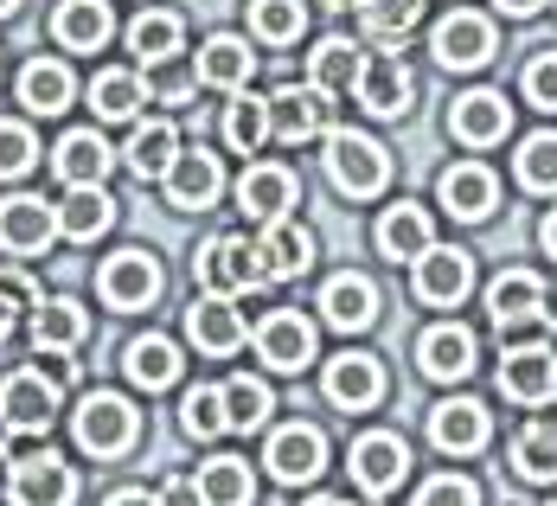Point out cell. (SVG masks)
<instances>
[{"label": "cell", "instance_id": "cell-1", "mask_svg": "<svg viewBox=\"0 0 557 506\" xmlns=\"http://www.w3.org/2000/svg\"><path fill=\"white\" fill-rule=\"evenodd\" d=\"M135 430H141V410L115 392H90L71 417V436H77L84 455H122L135 443Z\"/></svg>", "mask_w": 557, "mask_h": 506}, {"label": "cell", "instance_id": "cell-2", "mask_svg": "<svg viewBox=\"0 0 557 506\" xmlns=\"http://www.w3.org/2000/svg\"><path fill=\"white\" fill-rule=\"evenodd\" d=\"M193 270H199V288L206 295H250V288H263V270H257V244L250 237H237V231H219V237H206V250L193 257Z\"/></svg>", "mask_w": 557, "mask_h": 506}, {"label": "cell", "instance_id": "cell-3", "mask_svg": "<svg viewBox=\"0 0 557 506\" xmlns=\"http://www.w3.org/2000/svg\"><path fill=\"white\" fill-rule=\"evenodd\" d=\"M327 173H334L339 193L372 199V193H385V180H391V155L372 141V135L334 128V135H327Z\"/></svg>", "mask_w": 557, "mask_h": 506}, {"label": "cell", "instance_id": "cell-4", "mask_svg": "<svg viewBox=\"0 0 557 506\" xmlns=\"http://www.w3.org/2000/svg\"><path fill=\"white\" fill-rule=\"evenodd\" d=\"M270 135L301 148V141H327L334 135V103L321 84H282L270 97Z\"/></svg>", "mask_w": 557, "mask_h": 506}, {"label": "cell", "instance_id": "cell-5", "mask_svg": "<svg viewBox=\"0 0 557 506\" xmlns=\"http://www.w3.org/2000/svg\"><path fill=\"white\" fill-rule=\"evenodd\" d=\"M58 417V379L46 372H7L0 379V423L7 436H46Z\"/></svg>", "mask_w": 557, "mask_h": 506}, {"label": "cell", "instance_id": "cell-6", "mask_svg": "<svg viewBox=\"0 0 557 506\" xmlns=\"http://www.w3.org/2000/svg\"><path fill=\"white\" fill-rule=\"evenodd\" d=\"M7 501H13V506H71V501H77V474H71V468H64L52 449L13 455Z\"/></svg>", "mask_w": 557, "mask_h": 506}, {"label": "cell", "instance_id": "cell-7", "mask_svg": "<svg viewBox=\"0 0 557 506\" xmlns=\"http://www.w3.org/2000/svg\"><path fill=\"white\" fill-rule=\"evenodd\" d=\"M97 295L110 301L115 314H135V308H148L161 295V263L148 250H115L110 263L97 270Z\"/></svg>", "mask_w": 557, "mask_h": 506}, {"label": "cell", "instance_id": "cell-8", "mask_svg": "<svg viewBox=\"0 0 557 506\" xmlns=\"http://www.w3.org/2000/svg\"><path fill=\"white\" fill-rule=\"evenodd\" d=\"M487 314H494L500 334H512V328H552L545 282L532 276V270H506V276L487 288Z\"/></svg>", "mask_w": 557, "mask_h": 506}, {"label": "cell", "instance_id": "cell-9", "mask_svg": "<svg viewBox=\"0 0 557 506\" xmlns=\"http://www.w3.org/2000/svg\"><path fill=\"white\" fill-rule=\"evenodd\" d=\"M263 461H270L276 481L301 488V481H314V474L327 468V436H321L314 423H282L276 436H270V449H263Z\"/></svg>", "mask_w": 557, "mask_h": 506}, {"label": "cell", "instance_id": "cell-10", "mask_svg": "<svg viewBox=\"0 0 557 506\" xmlns=\"http://www.w3.org/2000/svg\"><path fill=\"white\" fill-rule=\"evenodd\" d=\"M257 359L270 372H301L314 359V321H301L295 308H276L257 321Z\"/></svg>", "mask_w": 557, "mask_h": 506}, {"label": "cell", "instance_id": "cell-11", "mask_svg": "<svg viewBox=\"0 0 557 506\" xmlns=\"http://www.w3.org/2000/svg\"><path fill=\"white\" fill-rule=\"evenodd\" d=\"M52 237H58V206L33 199V193L0 199V250H13V257H39Z\"/></svg>", "mask_w": 557, "mask_h": 506}, {"label": "cell", "instance_id": "cell-12", "mask_svg": "<svg viewBox=\"0 0 557 506\" xmlns=\"http://www.w3.org/2000/svg\"><path fill=\"white\" fill-rule=\"evenodd\" d=\"M430 52H436V64H448V71L487 64V58H494V20H481V13H448V20H436V33H430Z\"/></svg>", "mask_w": 557, "mask_h": 506}, {"label": "cell", "instance_id": "cell-13", "mask_svg": "<svg viewBox=\"0 0 557 506\" xmlns=\"http://www.w3.org/2000/svg\"><path fill=\"white\" fill-rule=\"evenodd\" d=\"M352 97H359V103H366L372 115H410V97H417V84H410L404 58H391V52H366V64H359V84H352Z\"/></svg>", "mask_w": 557, "mask_h": 506}, {"label": "cell", "instance_id": "cell-14", "mask_svg": "<svg viewBox=\"0 0 557 506\" xmlns=\"http://www.w3.org/2000/svg\"><path fill=\"white\" fill-rule=\"evenodd\" d=\"M257 270H263V282H295L308 276V263H314V237L301 225H288V219H276V225H257Z\"/></svg>", "mask_w": 557, "mask_h": 506}, {"label": "cell", "instance_id": "cell-15", "mask_svg": "<svg viewBox=\"0 0 557 506\" xmlns=\"http://www.w3.org/2000/svg\"><path fill=\"white\" fill-rule=\"evenodd\" d=\"M352 481L366 488V494H391L404 474H410V449H404V436H391V430H372V436H359L352 443Z\"/></svg>", "mask_w": 557, "mask_h": 506}, {"label": "cell", "instance_id": "cell-16", "mask_svg": "<svg viewBox=\"0 0 557 506\" xmlns=\"http://www.w3.org/2000/svg\"><path fill=\"white\" fill-rule=\"evenodd\" d=\"M417 301H430V308H455L461 295H468V282H474V263H468V250H448V244H430L423 257H417Z\"/></svg>", "mask_w": 557, "mask_h": 506}, {"label": "cell", "instance_id": "cell-17", "mask_svg": "<svg viewBox=\"0 0 557 506\" xmlns=\"http://www.w3.org/2000/svg\"><path fill=\"white\" fill-rule=\"evenodd\" d=\"M237 206H244L250 225H276V219H288V206H295V173L276 168V161L244 168V180H237Z\"/></svg>", "mask_w": 557, "mask_h": 506}, {"label": "cell", "instance_id": "cell-18", "mask_svg": "<svg viewBox=\"0 0 557 506\" xmlns=\"http://www.w3.org/2000/svg\"><path fill=\"white\" fill-rule=\"evenodd\" d=\"M500 392L512 404H545V397H557V346H512L500 359Z\"/></svg>", "mask_w": 557, "mask_h": 506}, {"label": "cell", "instance_id": "cell-19", "mask_svg": "<svg viewBox=\"0 0 557 506\" xmlns=\"http://www.w3.org/2000/svg\"><path fill=\"white\" fill-rule=\"evenodd\" d=\"M448 128H455V141H468V148H494V141H506V128H512V110H506L500 90H468V97H455Z\"/></svg>", "mask_w": 557, "mask_h": 506}, {"label": "cell", "instance_id": "cell-20", "mask_svg": "<svg viewBox=\"0 0 557 506\" xmlns=\"http://www.w3.org/2000/svg\"><path fill=\"white\" fill-rule=\"evenodd\" d=\"M430 443L443 455H474L487 449V404H474V397H448L430 410Z\"/></svg>", "mask_w": 557, "mask_h": 506}, {"label": "cell", "instance_id": "cell-21", "mask_svg": "<svg viewBox=\"0 0 557 506\" xmlns=\"http://www.w3.org/2000/svg\"><path fill=\"white\" fill-rule=\"evenodd\" d=\"M186 340H193L199 353H212V359L237 353V346H244V314L231 308V295H199V301L186 308Z\"/></svg>", "mask_w": 557, "mask_h": 506}, {"label": "cell", "instance_id": "cell-22", "mask_svg": "<svg viewBox=\"0 0 557 506\" xmlns=\"http://www.w3.org/2000/svg\"><path fill=\"white\" fill-rule=\"evenodd\" d=\"M224 173H219V155H206V148H180V161L168 168V206L180 212H206L212 199H219Z\"/></svg>", "mask_w": 557, "mask_h": 506}, {"label": "cell", "instance_id": "cell-23", "mask_svg": "<svg viewBox=\"0 0 557 506\" xmlns=\"http://www.w3.org/2000/svg\"><path fill=\"white\" fill-rule=\"evenodd\" d=\"M321 385H327V397H334L339 410H372L385 397V372H379L372 353H339V359H327Z\"/></svg>", "mask_w": 557, "mask_h": 506}, {"label": "cell", "instance_id": "cell-24", "mask_svg": "<svg viewBox=\"0 0 557 506\" xmlns=\"http://www.w3.org/2000/svg\"><path fill=\"white\" fill-rule=\"evenodd\" d=\"M110 168H115V155H110V141H103L97 128H71V135L52 148V173L64 180V186H103Z\"/></svg>", "mask_w": 557, "mask_h": 506}, {"label": "cell", "instance_id": "cell-25", "mask_svg": "<svg viewBox=\"0 0 557 506\" xmlns=\"http://www.w3.org/2000/svg\"><path fill=\"white\" fill-rule=\"evenodd\" d=\"M417 366H423V379H436V385L468 379V372H474V334H468V328H455V321L430 328V334L417 340Z\"/></svg>", "mask_w": 557, "mask_h": 506}, {"label": "cell", "instance_id": "cell-26", "mask_svg": "<svg viewBox=\"0 0 557 506\" xmlns=\"http://www.w3.org/2000/svg\"><path fill=\"white\" fill-rule=\"evenodd\" d=\"M122 161H128V173H135V180H168V168L180 161V128H173L168 115L135 122V135H128Z\"/></svg>", "mask_w": 557, "mask_h": 506}, {"label": "cell", "instance_id": "cell-27", "mask_svg": "<svg viewBox=\"0 0 557 506\" xmlns=\"http://www.w3.org/2000/svg\"><path fill=\"white\" fill-rule=\"evenodd\" d=\"M110 26L115 20L103 0H58V13H52V39L64 52H103Z\"/></svg>", "mask_w": 557, "mask_h": 506}, {"label": "cell", "instance_id": "cell-28", "mask_svg": "<svg viewBox=\"0 0 557 506\" xmlns=\"http://www.w3.org/2000/svg\"><path fill=\"white\" fill-rule=\"evenodd\" d=\"M321 314L334 321V328H346V334H359V328H372L379 321V288H372V276H334L327 288H321Z\"/></svg>", "mask_w": 557, "mask_h": 506}, {"label": "cell", "instance_id": "cell-29", "mask_svg": "<svg viewBox=\"0 0 557 506\" xmlns=\"http://www.w3.org/2000/svg\"><path fill=\"white\" fill-rule=\"evenodd\" d=\"M430 244H436V225H430L423 206H410V199L385 206V219H379V250H385V257H397V263L410 257V263H417Z\"/></svg>", "mask_w": 557, "mask_h": 506}, {"label": "cell", "instance_id": "cell-30", "mask_svg": "<svg viewBox=\"0 0 557 506\" xmlns=\"http://www.w3.org/2000/svg\"><path fill=\"white\" fill-rule=\"evenodd\" d=\"M443 206L455 212V219H487L494 212V199H500V180L481 168V161H461V168H448L443 173Z\"/></svg>", "mask_w": 557, "mask_h": 506}, {"label": "cell", "instance_id": "cell-31", "mask_svg": "<svg viewBox=\"0 0 557 506\" xmlns=\"http://www.w3.org/2000/svg\"><path fill=\"white\" fill-rule=\"evenodd\" d=\"M250 71H257V52L237 33H212L199 46V84H212V90H244Z\"/></svg>", "mask_w": 557, "mask_h": 506}, {"label": "cell", "instance_id": "cell-32", "mask_svg": "<svg viewBox=\"0 0 557 506\" xmlns=\"http://www.w3.org/2000/svg\"><path fill=\"white\" fill-rule=\"evenodd\" d=\"M110 225H115V199L103 186H71V199L58 206V237H71V244H97Z\"/></svg>", "mask_w": 557, "mask_h": 506}, {"label": "cell", "instance_id": "cell-33", "mask_svg": "<svg viewBox=\"0 0 557 506\" xmlns=\"http://www.w3.org/2000/svg\"><path fill=\"white\" fill-rule=\"evenodd\" d=\"M84 334H90V314L71 295H52L33 308V346L39 353H71V346H84Z\"/></svg>", "mask_w": 557, "mask_h": 506}, {"label": "cell", "instance_id": "cell-34", "mask_svg": "<svg viewBox=\"0 0 557 506\" xmlns=\"http://www.w3.org/2000/svg\"><path fill=\"white\" fill-rule=\"evenodd\" d=\"M71 97H77V77H71L58 58H33V64L20 71V103H26L33 115L71 110Z\"/></svg>", "mask_w": 557, "mask_h": 506}, {"label": "cell", "instance_id": "cell-35", "mask_svg": "<svg viewBox=\"0 0 557 506\" xmlns=\"http://www.w3.org/2000/svg\"><path fill=\"white\" fill-rule=\"evenodd\" d=\"M122 372L141 385V392H168L173 379H180V346L161 334L148 340H128V353H122Z\"/></svg>", "mask_w": 557, "mask_h": 506}, {"label": "cell", "instance_id": "cell-36", "mask_svg": "<svg viewBox=\"0 0 557 506\" xmlns=\"http://www.w3.org/2000/svg\"><path fill=\"white\" fill-rule=\"evenodd\" d=\"M512 468H519L525 481H557V410H539V417L519 430Z\"/></svg>", "mask_w": 557, "mask_h": 506}, {"label": "cell", "instance_id": "cell-37", "mask_svg": "<svg viewBox=\"0 0 557 506\" xmlns=\"http://www.w3.org/2000/svg\"><path fill=\"white\" fill-rule=\"evenodd\" d=\"M141 103H148V84L135 71H97L90 77V110L103 115V122H135Z\"/></svg>", "mask_w": 557, "mask_h": 506}, {"label": "cell", "instance_id": "cell-38", "mask_svg": "<svg viewBox=\"0 0 557 506\" xmlns=\"http://www.w3.org/2000/svg\"><path fill=\"white\" fill-rule=\"evenodd\" d=\"M199 494H206V506H250L257 501L250 461H237V455H212V461L199 468Z\"/></svg>", "mask_w": 557, "mask_h": 506}, {"label": "cell", "instance_id": "cell-39", "mask_svg": "<svg viewBox=\"0 0 557 506\" xmlns=\"http://www.w3.org/2000/svg\"><path fill=\"white\" fill-rule=\"evenodd\" d=\"M180 13H141L135 26H128V52L141 58V64H168L180 52Z\"/></svg>", "mask_w": 557, "mask_h": 506}, {"label": "cell", "instance_id": "cell-40", "mask_svg": "<svg viewBox=\"0 0 557 506\" xmlns=\"http://www.w3.org/2000/svg\"><path fill=\"white\" fill-rule=\"evenodd\" d=\"M359 64H366V52H359L352 39H321V46H314V77H308V84H321L327 97H334V90H352V84H359Z\"/></svg>", "mask_w": 557, "mask_h": 506}, {"label": "cell", "instance_id": "cell-41", "mask_svg": "<svg viewBox=\"0 0 557 506\" xmlns=\"http://www.w3.org/2000/svg\"><path fill=\"white\" fill-rule=\"evenodd\" d=\"M224 141H231L237 155H257V148L270 141V97H237V103L224 110Z\"/></svg>", "mask_w": 557, "mask_h": 506}, {"label": "cell", "instance_id": "cell-42", "mask_svg": "<svg viewBox=\"0 0 557 506\" xmlns=\"http://www.w3.org/2000/svg\"><path fill=\"white\" fill-rule=\"evenodd\" d=\"M417 20H423V0H359V26H366V39H379V46L404 39Z\"/></svg>", "mask_w": 557, "mask_h": 506}, {"label": "cell", "instance_id": "cell-43", "mask_svg": "<svg viewBox=\"0 0 557 506\" xmlns=\"http://www.w3.org/2000/svg\"><path fill=\"white\" fill-rule=\"evenodd\" d=\"M301 26H308V7L301 0H250V33L257 39L288 46V39H301Z\"/></svg>", "mask_w": 557, "mask_h": 506}, {"label": "cell", "instance_id": "cell-44", "mask_svg": "<svg viewBox=\"0 0 557 506\" xmlns=\"http://www.w3.org/2000/svg\"><path fill=\"white\" fill-rule=\"evenodd\" d=\"M180 430L186 436H219V430H231V410H224V385H199V392H186V404H180Z\"/></svg>", "mask_w": 557, "mask_h": 506}, {"label": "cell", "instance_id": "cell-45", "mask_svg": "<svg viewBox=\"0 0 557 506\" xmlns=\"http://www.w3.org/2000/svg\"><path fill=\"white\" fill-rule=\"evenodd\" d=\"M224 410H231V430H257V423H270L276 397H270L263 379H231L224 385Z\"/></svg>", "mask_w": 557, "mask_h": 506}, {"label": "cell", "instance_id": "cell-46", "mask_svg": "<svg viewBox=\"0 0 557 506\" xmlns=\"http://www.w3.org/2000/svg\"><path fill=\"white\" fill-rule=\"evenodd\" d=\"M519 186L525 193H557V135H525V148H519Z\"/></svg>", "mask_w": 557, "mask_h": 506}, {"label": "cell", "instance_id": "cell-47", "mask_svg": "<svg viewBox=\"0 0 557 506\" xmlns=\"http://www.w3.org/2000/svg\"><path fill=\"white\" fill-rule=\"evenodd\" d=\"M39 161V141L26 122H0V180H20V173Z\"/></svg>", "mask_w": 557, "mask_h": 506}, {"label": "cell", "instance_id": "cell-48", "mask_svg": "<svg viewBox=\"0 0 557 506\" xmlns=\"http://www.w3.org/2000/svg\"><path fill=\"white\" fill-rule=\"evenodd\" d=\"M410 506H481V488H474L468 474H436V481L417 488V501Z\"/></svg>", "mask_w": 557, "mask_h": 506}, {"label": "cell", "instance_id": "cell-49", "mask_svg": "<svg viewBox=\"0 0 557 506\" xmlns=\"http://www.w3.org/2000/svg\"><path fill=\"white\" fill-rule=\"evenodd\" d=\"M525 97H532L539 110L557 115V52H539L532 64H525Z\"/></svg>", "mask_w": 557, "mask_h": 506}, {"label": "cell", "instance_id": "cell-50", "mask_svg": "<svg viewBox=\"0 0 557 506\" xmlns=\"http://www.w3.org/2000/svg\"><path fill=\"white\" fill-rule=\"evenodd\" d=\"M0 301L20 314V308H39V282L26 276V270H0Z\"/></svg>", "mask_w": 557, "mask_h": 506}, {"label": "cell", "instance_id": "cell-51", "mask_svg": "<svg viewBox=\"0 0 557 506\" xmlns=\"http://www.w3.org/2000/svg\"><path fill=\"white\" fill-rule=\"evenodd\" d=\"M161 506H206V494H199V481H168Z\"/></svg>", "mask_w": 557, "mask_h": 506}, {"label": "cell", "instance_id": "cell-52", "mask_svg": "<svg viewBox=\"0 0 557 506\" xmlns=\"http://www.w3.org/2000/svg\"><path fill=\"white\" fill-rule=\"evenodd\" d=\"M186 97H193V77H168L161 84V103H173V110H186Z\"/></svg>", "mask_w": 557, "mask_h": 506}, {"label": "cell", "instance_id": "cell-53", "mask_svg": "<svg viewBox=\"0 0 557 506\" xmlns=\"http://www.w3.org/2000/svg\"><path fill=\"white\" fill-rule=\"evenodd\" d=\"M103 506H161V501H148L141 488H122V494H110V501H103Z\"/></svg>", "mask_w": 557, "mask_h": 506}, {"label": "cell", "instance_id": "cell-54", "mask_svg": "<svg viewBox=\"0 0 557 506\" xmlns=\"http://www.w3.org/2000/svg\"><path fill=\"white\" fill-rule=\"evenodd\" d=\"M539 244H545V250L557 257V212H545V225H539Z\"/></svg>", "mask_w": 557, "mask_h": 506}, {"label": "cell", "instance_id": "cell-55", "mask_svg": "<svg viewBox=\"0 0 557 506\" xmlns=\"http://www.w3.org/2000/svg\"><path fill=\"white\" fill-rule=\"evenodd\" d=\"M506 13H539V7H545V0H500Z\"/></svg>", "mask_w": 557, "mask_h": 506}, {"label": "cell", "instance_id": "cell-56", "mask_svg": "<svg viewBox=\"0 0 557 506\" xmlns=\"http://www.w3.org/2000/svg\"><path fill=\"white\" fill-rule=\"evenodd\" d=\"M13 334V308H7V301H0V340Z\"/></svg>", "mask_w": 557, "mask_h": 506}, {"label": "cell", "instance_id": "cell-57", "mask_svg": "<svg viewBox=\"0 0 557 506\" xmlns=\"http://www.w3.org/2000/svg\"><path fill=\"white\" fill-rule=\"evenodd\" d=\"M308 506H352V501H339V494H321V501H308Z\"/></svg>", "mask_w": 557, "mask_h": 506}, {"label": "cell", "instance_id": "cell-58", "mask_svg": "<svg viewBox=\"0 0 557 506\" xmlns=\"http://www.w3.org/2000/svg\"><path fill=\"white\" fill-rule=\"evenodd\" d=\"M13 7H20V0H0V13H13Z\"/></svg>", "mask_w": 557, "mask_h": 506}, {"label": "cell", "instance_id": "cell-59", "mask_svg": "<svg viewBox=\"0 0 557 506\" xmlns=\"http://www.w3.org/2000/svg\"><path fill=\"white\" fill-rule=\"evenodd\" d=\"M552 506H557V494H552Z\"/></svg>", "mask_w": 557, "mask_h": 506}]
</instances>
